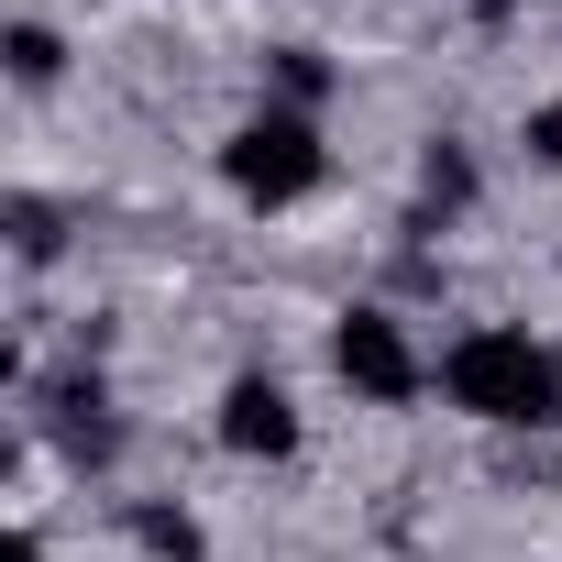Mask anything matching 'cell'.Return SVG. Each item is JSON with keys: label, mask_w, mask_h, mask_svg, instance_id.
<instances>
[{"label": "cell", "mask_w": 562, "mask_h": 562, "mask_svg": "<svg viewBox=\"0 0 562 562\" xmlns=\"http://www.w3.org/2000/svg\"><path fill=\"white\" fill-rule=\"evenodd\" d=\"M441 397L463 419H496V430H551L562 419V353H540L529 331H463L441 353Z\"/></svg>", "instance_id": "obj_1"}, {"label": "cell", "mask_w": 562, "mask_h": 562, "mask_svg": "<svg viewBox=\"0 0 562 562\" xmlns=\"http://www.w3.org/2000/svg\"><path fill=\"white\" fill-rule=\"evenodd\" d=\"M221 177L243 188V199H265V210H288V199H310L321 177H331V155H321V122L310 111H254L232 144H221Z\"/></svg>", "instance_id": "obj_2"}, {"label": "cell", "mask_w": 562, "mask_h": 562, "mask_svg": "<svg viewBox=\"0 0 562 562\" xmlns=\"http://www.w3.org/2000/svg\"><path fill=\"white\" fill-rule=\"evenodd\" d=\"M331 375H342L353 397H375V408L419 397V353H408V331H397L386 310H353V321H331Z\"/></svg>", "instance_id": "obj_3"}, {"label": "cell", "mask_w": 562, "mask_h": 562, "mask_svg": "<svg viewBox=\"0 0 562 562\" xmlns=\"http://www.w3.org/2000/svg\"><path fill=\"white\" fill-rule=\"evenodd\" d=\"M221 441H232L243 463H288V452H299V408H288V386H276V375H243V386L221 397Z\"/></svg>", "instance_id": "obj_4"}, {"label": "cell", "mask_w": 562, "mask_h": 562, "mask_svg": "<svg viewBox=\"0 0 562 562\" xmlns=\"http://www.w3.org/2000/svg\"><path fill=\"white\" fill-rule=\"evenodd\" d=\"M56 441H67L78 463H111V452H122V430H111L100 386H56Z\"/></svg>", "instance_id": "obj_5"}, {"label": "cell", "mask_w": 562, "mask_h": 562, "mask_svg": "<svg viewBox=\"0 0 562 562\" xmlns=\"http://www.w3.org/2000/svg\"><path fill=\"white\" fill-rule=\"evenodd\" d=\"M276 89H288V111H321V89H331V67H321L310 45H276Z\"/></svg>", "instance_id": "obj_6"}, {"label": "cell", "mask_w": 562, "mask_h": 562, "mask_svg": "<svg viewBox=\"0 0 562 562\" xmlns=\"http://www.w3.org/2000/svg\"><path fill=\"white\" fill-rule=\"evenodd\" d=\"M56 67H67V45H56L45 23H12V78H23V89H45Z\"/></svg>", "instance_id": "obj_7"}, {"label": "cell", "mask_w": 562, "mask_h": 562, "mask_svg": "<svg viewBox=\"0 0 562 562\" xmlns=\"http://www.w3.org/2000/svg\"><path fill=\"white\" fill-rule=\"evenodd\" d=\"M133 540H144L155 562H199V529H188L177 507H144V518H133Z\"/></svg>", "instance_id": "obj_8"}, {"label": "cell", "mask_w": 562, "mask_h": 562, "mask_svg": "<svg viewBox=\"0 0 562 562\" xmlns=\"http://www.w3.org/2000/svg\"><path fill=\"white\" fill-rule=\"evenodd\" d=\"M419 188H430V199L452 210V199H474V166H463L452 144H430V166H419Z\"/></svg>", "instance_id": "obj_9"}, {"label": "cell", "mask_w": 562, "mask_h": 562, "mask_svg": "<svg viewBox=\"0 0 562 562\" xmlns=\"http://www.w3.org/2000/svg\"><path fill=\"white\" fill-rule=\"evenodd\" d=\"M12 243L45 265V254H56V210H45V199H12Z\"/></svg>", "instance_id": "obj_10"}, {"label": "cell", "mask_w": 562, "mask_h": 562, "mask_svg": "<svg viewBox=\"0 0 562 562\" xmlns=\"http://www.w3.org/2000/svg\"><path fill=\"white\" fill-rule=\"evenodd\" d=\"M529 166H562V100H551V111H529Z\"/></svg>", "instance_id": "obj_11"}, {"label": "cell", "mask_w": 562, "mask_h": 562, "mask_svg": "<svg viewBox=\"0 0 562 562\" xmlns=\"http://www.w3.org/2000/svg\"><path fill=\"white\" fill-rule=\"evenodd\" d=\"M0 562H45V540H34V529H12V551H0Z\"/></svg>", "instance_id": "obj_12"}]
</instances>
